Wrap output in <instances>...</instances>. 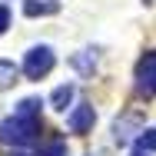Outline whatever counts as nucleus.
I'll list each match as a JSON object with an SVG mask.
<instances>
[{"label":"nucleus","instance_id":"13","mask_svg":"<svg viewBox=\"0 0 156 156\" xmlns=\"http://www.w3.org/2000/svg\"><path fill=\"white\" fill-rule=\"evenodd\" d=\"M133 156H146V153H133Z\"/></svg>","mask_w":156,"mask_h":156},{"label":"nucleus","instance_id":"10","mask_svg":"<svg viewBox=\"0 0 156 156\" xmlns=\"http://www.w3.org/2000/svg\"><path fill=\"white\" fill-rule=\"evenodd\" d=\"M17 113H23V116H40V100H33V96H27V100H20Z\"/></svg>","mask_w":156,"mask_h":156},{"label":"nucleus","instance_id":"6","mask_svg":"<svg viewBox=\"0 0 156 156\" xmlns=\"http://www.w3.org/2000/svg\"><path fill=\"white\" fill-rule=\"evenodd\" d=\"M73 93H76V90H73L70 83H63V87H57V90L50 93V103H53V110H66V106L73 103Z\"/></svg>","mask_w":156,"mask_h":156},{"label":"nucleus","instance_id":"5","mask_svg":"<svg viewBox=\"0 0 156 156\" xmlns=\"http://www.w3.org/2000/svg\"><path fill=\"white\" fill-rule=\"evenodd\" d=\"M60 10V0H23V13L27 17H50Z\"/></svg>","mask_w":156,"mask_h":156},{"label":"nucleus","instance_id":"12","mask_svg":"<svg viewBox=\"0 0 156 156\" xmlns=\"http://www.w3.org/2000/svg\"><path fill=\"white\" fill-rule=\"evenodd\" d=\"M7 27H10V10H7V7H0V37L7 33Z\"/></svg>","mask_w":156,"mask_h":156},{"label":"nucleus","instance_id":"7","mask_svg":"<svg viewBox=\"0 0 156 156\" xmlns=\"http://www.w3.org/2000/svg\"><path fill=\"white\" fill-rule=\"evenodd\" d=\"M73 66H76L80 73H93V66H96V57H93V50H80V53L73 57Z\"/></svg>","mask_w":156,"mask_h":156},{"label":"nucleus","instance_id":"8","mask_svg":"<svg viewBox=\"0 0 156 156\" xmlns=\"http://www.w3.org/2000/svg\"><path fill=\"white\" fill-rule=\"evenodd\" d=\"M136 150H140V153H153V150H156V129H140Z\"/></svg>","mask_w":156,"mask_h":156},{"label":"nucleus","instance_id":"9","mask_svg":"<svg viewBox=\"0 0 156 156\" xmlns=\"http://www.w3.org/2000/svg\"><path fill=\"white\" fill-rule=\"evenodd\" d=\"M17 83V66L7 60H0V90H7V87H13Z\"/></svg>","mask_w":156,"mask_h":156},{"label":"nucleus","instance_id":"3","mask_svg":"<svg viewBox=\"0 0 156 156\" xmlns=\"http://www.w3.org/2000/svg\"><path fill=\"white\" fill-rule=\"evenodd\" d=\"M136 93L140 96H156V50L143 53L136 63Z\"/></svg>","mask_w":156,"mask_h":156},{"label":"nucleus","instance_id":"11","mask_svg":"<svg viewBox=\"0 0 156 156\" xmlns=\"http://www.w3.org/2000/svg\"><path fill=\"white\" fill-rule=\"evenodd\" d=\"M40 156H66V146H63L60 140H53V143H47V146L40 150Z\"/></svg>","mask_w":156,"mask_h":156},{"label":"nucleus","instance_id":"4","mask_svg":"<svg viewBox=\"0 0 156 156\" xmlns=\"http://www.w3.org/2000/svg\"><path fill=\"white\" fill-rule=\"evenodd\" d=\"M93 120H96L93 106H90V103H80V106L66 116V126H70V133H90V129H93Z\"/></svg>","mask_w":156,"mask_h":156},{"label":"nucleus","instance_id":"2","mask_svg":"<svg viewBox=\"0 0 156 156\" xmlns=\"http://www.w3.org/2000/svg\"><path fill=\"white\" fill-rule=\"evenodd\" d=\"M53 63H57V57H53L50 47H30L27 57H23V73L30 80H40V76H47L53 70Z\"/></svg>","mask_w":156,"mask_h":156},{"label":"nucleus","instance_id":"1","mask_svg":"<svg viewBox=\"0 0 156 156\" xmlns=\"http://www.w3.org/2000/svg\"><path fill=\"white\" fill-rule=\"evenodd\" d=\"M40 133V116H23V113H13L10 120L0 123V143L7 146H30Z\"/></svg>","mask_w":156,"mask_h":156}]
</instances>
